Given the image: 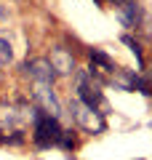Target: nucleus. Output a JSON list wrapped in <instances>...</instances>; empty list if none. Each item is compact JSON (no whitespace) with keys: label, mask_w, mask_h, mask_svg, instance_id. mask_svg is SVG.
<instances>
[{"label":"nucleus","mask_w":152,"mask_h":160,"mask_svg":"<svg viewBox=\"0 0 152 160\" xmlns=\"http://www.w3.org/2000/svg\"><path fill=\"white\" fill-rule=\"evenodd\" d=\"M62 123H59L56 118H51V115H45L43 109H38V115H35L32 120V142L38 149H51L56 147L59 139H62Z\"/></svg>","instance_id":"1"},{"label":"nucleus","mask_w":152,"mask_h":160,"mask_svg":"<svg viewBox=\"0 0 152 160\" xmlns=\"http://www.w3.org/2000/svg\"><path fill=\"white\" fill-rule=\"evenodd\" d=\"M51 67L56 72V78H67V75L78 72V62H75V53L64 46H53L51 48V56H48Z\"/></svg>","instance_id":"4"},{"label":"nucleus","mask_w":152,"mask_h":160,"mask_svg":"<svg viewBox=\"0 0 152 160\" xmlns=\"http://www.w3.org/2000/svg\"><path fill=\"white\" fill-rule=\"evenodd\" d=\"M139 160H144V158H139Z\"/></svg>","instance_id":"10"},{"label":"nucleus","mask_w":152,"mask_h":160,"mask_svg":"<svg viewBox=\"0 0 152 160\" xmlns=\"http://www.w3.org/2000/svg\"><path fill=\"white\" fill-rule=\"evenodd\" d=\"M22 69H24V75H29L32 83H38V86H53V83H56V72H53V67H51V62L43 59V56L24 62Z\"/></svg>","instance_id":"3"},{"label":"nucleus","mask_w":152,"mask_h":160,"mask_svg":"<svg viewBox=\"0 0 152 160\" xmlns=\"http://www.w3.org/2000/svg\"><path fill=\"white\" fill-rule=\"evenodd\" d=\"M59 149H64L67 155H72L75 152V147H78V139H75V131H62V139H59V144H56Z\"/></svg>","instance_id":"6"},{"label":"nucleus","mask_w":152,"mask_h":160,"mask_svg":"<svg viewBox=\"0 0 152 160\" xmlns=\"http://www.w3.org/2000/svg\"><path fill=\"white\" fill-rule=\"evenodd\" d=\"M13 62V51H11V43L6 38H0V67H8Z\"/></svg>","instance_id":"8"},{"label":"nucleus","mask_w":152,"mask_h":160,"mask_svg":"<svg viewBox=\"0 0 152 160\" xmlns=\"http://www.w3.org/2000/svg\"><path fill=\"white\" fill-rule=\"evenodd\" d=\"M0 19H3V8H0Z\"/></svg>","instance_id":"9"},{"label":"nucleus","mask_w":152,"mask_h":160,"mask_svg":"<svg viewBox=\"0 0 152 160\" xmlns=\"http://www.w3.org/2000/svg\"><path fill=\"white\" fill-rule=\"evenodd\" d=\"M69 115H72V123L80 128V131H85V133H104L107 131L104 112H99V109L83 104L80 99H75V96H72V102H69Z\"/></svg>","instance_id":"2"},{"label":"nucleus","mask_w":152,"mask_h":160,"mask_svg":"<svg viewBox=\"0 0 152 160\" xmlns=\"http://www.w3.org/2000/svg\"><path fill=\"white\" fill-rule=\"evenodd\" d=\"M118 19L123 27H139L144 22V11L136 0H118Z\"/></svg>","instance_id":"5"},{"label":"nucleus","mask_w":152,"mask_h":160,"mask_svg":"<svg viewBox=\"0 0 152 160\" xmlns=\"http://www.w3.org/2000/svg\"><path fill=\"white\" fill-rule=\"evenodd\" d=\"M120 40H123L125 46L131 48V53H134V56H136V62H139V67L144 69V56H141V46H139V43H136L134 38H131V35H123V38H120Z\"/></svg>","instance_id":"7"}]
</instances>
